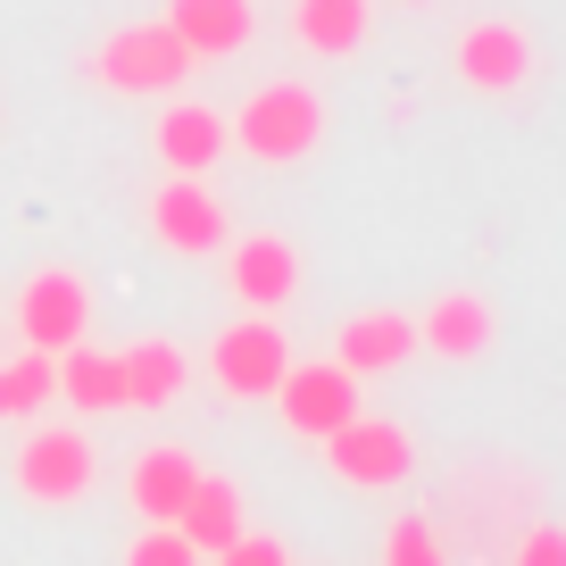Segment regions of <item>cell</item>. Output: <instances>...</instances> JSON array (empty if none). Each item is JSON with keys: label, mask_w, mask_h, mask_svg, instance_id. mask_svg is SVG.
<instances>
[{"label": "cell", "mask_w": 566, "mask_h": 566, "mask_svg": "<svg viewBox=\"0 0 566 566\" xmlns=\"http://www.w3.org/2000/svg\"><path fill=\"white\" fill-rule=\"evenodd\" d=\"M226 134H242V150H250V159H266V167L308 159L317 134H325V101L308 84H266V92H250V101H242V117H233Z\"/></svg>", "instance_id": "obj_1"}, {"label": "cell", "mask_w": 566, "mask_h": 566, "mask_svg": "<svg viewBox=\"0 0 566 566\" xmlns=\"http://www.w3.org/2000/svg\"><path fill=\"white\" fill-rule=\"evenodd\" d=\"M192 67L200 59L184 51L167 25H125V34H108L101 51H92V84H108V92H176Z\"/></svg>", "instance_id": "obj_2"}, {"label": "cell", "mask_w": 566, "mask_h": 566, "mask_svg": "<svg viewBox=\"0 0 566 566\" xmlns=\"http://www.w3.org/2000/svg\"><path fill=\"white\" fill-rule=\"evenodd\" d=\"M92 475H101V459H92V442L75 433V424H34V433L18 442V492L42 500V509L84 500Z\"/></svg>", "instance_id": "obj_3"}, {"label": "cell", "mask_w": 566, "mask_h": 566, "mask_svg": "<svg viewBox=\"0 0 566 566\" xmlns=\"http://www.w3.org/2000/svg\"><path fill=\"white\" fill-rule=\"evenodd\" d=\"M325 467H334L342 483H358V492H391V483L417 467V450H408V433L391 417H367V408H358L350 424L325 433Z\"/></svg>", "instance_id": "obj_4"}, {"label": "cell", "mask_w": 566, "mask_h": 566, "mask_svg": "<svg viewBox=\"0 0 566 566\" xmlns=\"http://www.w3.org/2000/svg\"><path fill=\"white\" fill-rule=\"evenodd\" d=\"M18 325H25V350H75L92 325V283L75 266H42L34 283L18 292Z\"/></svg>", "instance_id": "obj_5"}, {"label": "cell", "mask_w": 566, "mask_h": 566, "mask_svg": "<svg viewBox=\"0 0 566 566\" xmlns=\"http://www.w3.org/2000/svg\"><path fill=\"white\" fill-rule=\"evenodd\" d=\"M266 400L283 408V424H292L301 442H325L334 424L358 417V375L334 367V358H325V367H283V384L266 391Z\"/></svg>", "instance_id": "obj_6"}, {"label": "cell", "mask_w": 566, "mask_h": 566, "mask_svg": "<svg viewBox=\"0 0 566 566\" xmlns=\"http://www.w3.org/2000/svg\"><path fill=\"white\" fill-rule=\"evenodd\" d=\"M209 367H217V384H226L233 400H266V391L283 384V367H292V342L275 334V317H242V325L217 334Z\"/></svg>", "instance_id": "obj_7"}, {"label": "cell", "mask_w": 566, "mask_h": 566, "mask_svg": "<svg viewBox=\"0 0 566 566\" xmlns=\"http://www.w3.org/2000/svg\"><path fill=\"white\" fill-rule=\"evenodd\" d=\"M150 233H159L176 259H209V250H226V209H217L209 184L167 176L159 192H150Z\"/></svg>", "instance_id": "obj_8"}, {"label": "cell", "mask_w": 566, "mask_h": 566, "mask_svg": "<svg viewBox=\"0 0 566 566\" xmlns=\"http://www.w3.org/2000/svg\"><path fill=\"white\" fill-rule=\"evenodd\" d=\"M226 283L242 308H283L301 283V250L283 233H242V250H226Z\"/></svg>", "instance_id": "obj_9"}, {"label": "cell", "mask_w": 566, "mask_h": 566, "mask_svg": "<svg viewBox=\"0 0 566 566\" xmlns=\"http://www.w3.org/2000/svg\"><path fill=\"white\" fill-rule=\"evenodd\" d=\"M159 25H167L192 59H226V51H250L259 9H250V0H167Z\"/></svg>", "instance_id": "obj_10"}, {"label": "cell", "mask_w": 566, "mask_h": 566, "mask_svg": "<svg viewBox=\"0 0 566 566\" xmlns=\"http://www.w3.org/2000/svg\"><path fill=\"white\" fill-rule=\"evenodd\" d=\"M459 75L475 92H516L533 75V42H525V25H509V18H483V25H467L459 34Z\"/></svg>", "instance_id": "obj_11"}, {"label": "cell", "mask_w": 566, "mask_h": 566, "mask_svg": "<svg viewBox=\"0 0 566 566\" xmlns=\"http://www.w3.org/2000/svg\"><path fill=\"white\" fill-rule=\"evenodd\" d=\"M408 350H417V317H400V308H358V317L342 325L334 367H350V375H391Z\"/></svg>", "instance_id": "obj_12"}, {"label": "cell", "mask_w": 566, "mask_h": 566, "mask_svg": "<svg viewBox=\"0 0 566 566\" xmlns=\"http://www.w3.org/2000/svg\"><path fill=\"white\" fill-rule=\"evenodd\" d=\"M417 342L433 358H483L492 350V301H483V292H442V301L417 317Z\"/></svg>", "instance_id": "obj_13"}, {"label": "cell", "mask_w": 566, "mask_h": 566, "mask_svg": "<svg viewBox=\"0 0 566 566\" xmlns=\"http://www.w3.org/2000/svg\"><path fill=\"white\" fill-rule=\"evenodd\" d=\"M159 159H167V176H209L226 159V117L200 101H176L159 117Z\"/></svg>", "instance_id": "obj_14"}, {"label": "cell", "mask_w": 566, "mask_h": 566, "mask_svg": "<svg viewBox=\"0 0 566 566\" xmlns=\"http://www.w3.org/2000/svg\"><path fill=\"white\" fill-rule=\"evenodd\" d=\"M192 483H200L192 450L159 442V450H142V459H134V509L150 516V525H176V516H184V500H192Z\"/></svg>", "instance_id": "obj_15"}, {"label": "cell", "mask_w": 566, "mask_h": 566, "mask_svg": "<svg viewBox=\"0 0 566 566\" xmlns=\"http://www.w3.org/2000/svg\"><path fill=\"white\" fill-rule=\"evenodd\" d=\"M176 533L200 549V558H217L226 542H242V533H250V525H242V492H233L226 475H200L192 500H184V516H176Z\"/></svg>", "instance_id": "obj_16"}, {"label": "cell", "mask_w": 566, "mask_h": 566, "mask_svg": "<svg viewBox=\"0 0 566 566\" xmlns=\"http://www.w3.org/2000/svg\"><path fill=\"white\" fill-rule=\"evenodd\" d=\"M117 375H125V408H167L184 391V350L176 342H134V350H117Z\"/></svg>", "instance_id": "obj_17"}, {"label": "cell", "mask_w": 566, "mask_h": 566, "mask_svg": "<svg viewBox=\"0 0 566 566\" xmlns=\"http://www.w3.org/2000/svg\"><path fill=\"white\" fill-rule=\"evenodd\" d=\"M292 34H301V51L350 59L367 34V0H292Z\"/></svg>", "instance_id": "obj_18"}, {"label": "cell", "mask_w": 566, "mask_h": 566, "mask_svg": "<svg viewBox=\"0 0 566 566\" xmlns=\"http://www.w3.org/2000/svg\"><path fill=\"white\" fill-rule=\"evenodd\" d=\"M59 391H67L84 417H101V408H125V375H117V350H92V342H75V350H59Z\"/></svg>", "instance_id": "obj_19"}, {"label": "cell", "mask_w": 566, "mask_h": 566, "mask_svg": "<svg viewBox=\"0 0 566 566\" xmlns=\"http://www.w3.org/2000/svg\"><path fill=\"white\" fill-rule=\"evenodd\" d=\"M51 391H59V358L51 350H18L0 367V417H42Z\"/></svg>", "instance_id": "obj_20"}, {"label": "cell", "mask_w": 566, "mask_h": 566, "mask_svg": "<svg viewBox=\"0 0 566 566\" xmlns=\"http://www.w3.org/2000/svg\"><path fill=\"white\" fill-rule=\"evenodd\" d=\"M384 566H442V533H433V516H400V525L384 533Z\"/></svg>", "instance_id": "obj_21"}, {"label": "cell", "mask_w": 566, "mask_h": 566, "mask_svg": "<svg viewBox=\"0 0 566 566\" xmlns=\"http://www.w3.org/2000/svg\"><path fill=\"white\" fill-rule=\"evenodd\" d=\"M125 566H200V549L184 542L176 525H150V533H142L134 549H125Z\"/></svg>", "instance_id": "obj_22"}, {"label": "cell", "mask_w": 566, "mask_h": 566, "mask_svg": "<svg viewBox=\"0 0 566 566\" xmlns=\"http://www.w3.org/2000/svg\"><path fill=\"white\" fill-rule=\"evenodd\" d=\"M217 566H292V549H283L275 533H242V542L217 549Z\"/></svg>", "instance_id": "obj_23"}, {"label": "cell", "mask_w": 566, "mask_h": 566, "mask_svg": "<svg viewBox=\"0 0 566 566\" xmlns=\"http://www.w3.org/2000/svg\"><path fill=\"white\" fill-rule=\"evenodd\" d=\"M516 566H566V525H533L516 542Z\"/></svg>", "instance_id": "obj_24"}]
</instances>
